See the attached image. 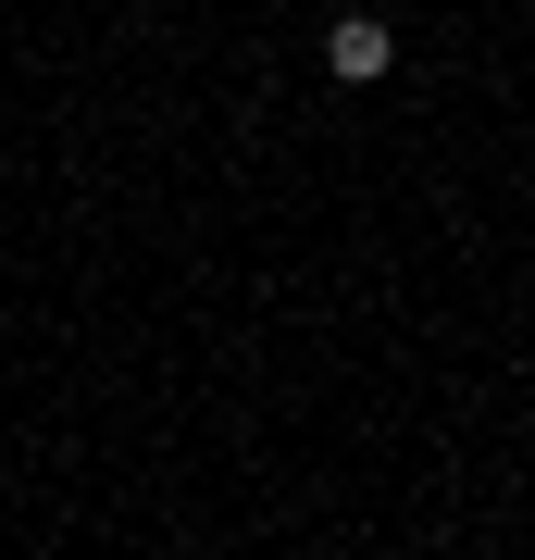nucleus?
Instances as JSON below:
<instances>
[{"label": "nucleus", "mask_w": 535, "mask_h": 560, "mask_svg": "<svg viewBox=\"0 0 535 560\" xmlns=\"http://www.w3.org/2000/svg\"><path fill=\"white\" fill-rule=\"evenodd\" d=\"M324 75H337V88L398 75V25H386V13H337V25H324Z\"/></svg>", "instance_id": "nucleus-1"}]
</instances>
